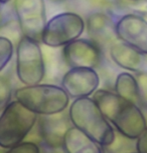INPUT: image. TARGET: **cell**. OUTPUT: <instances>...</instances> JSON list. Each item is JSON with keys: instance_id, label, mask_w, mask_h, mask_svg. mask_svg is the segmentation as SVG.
Returning a JSON list of instances; mask_svg holds the SVG:
<instances>
[{"instance_id": "1", "label": "cell", "mask_w": 147, "mask_h": 153, "mask_svg": "<svg viewBox=\"0 0 147 153\" xmlns=\"http://www.w3.org/2000/svg\"><path fill=\"white\" fill-rule=\"evenodd\" d=\"M93 99L111 125L122 136L136 140L147 127V121L139 106L125 100L115 92L98 89L93 94Z\"/></svg>"}, {"instance_id": "2", "label": "cell", "mask_w": 147, "mask_h": 153, "mask_svg": "<svg viewBox=\"0 0 147 153\" xmlns=\"http://www.w3.org/2000/svg\"><path fill=\"white\" fill-rule=\"evenodd\" d=\"M72 126L85 133L100 146H111L115 141V131L93 98L75 99L69 109Z\"/></svg>"}, {"instance_id": "3", "label": "cell", "mask_w": 147, "mask_h": 153, "mask_svg": "<svg viewBox=\"0 0 147 153\" xmlns=\"http://www.w3.org/2000/svg\"><path fill=\"white\" fill-rule=\"evenodd\" d=\"M15 100L40 116L65 112L70 104V96L62 86L36 84L22 86L14 92Z\"/></svg>"}, {"instance_id": "4", "label": "cell", "mask_w": 147, "mask_h": 153, "mask_svg": "<svg viewBox=\"0 0 147 153\" xmlns=\"http://www.w3.org/2000/svg\"><path fill=\"white\" fill-rule=\"evenodd\" d=\"M37 121V115L17 100L11 101L0 115V146L9 149L23 142Z\"/></svg>"}, {"instance_id": "5", "label": "cell", "mask_w": 147, "mask_h": 153, "mask_svg": "<svg viewBox=\"0 0 147 153\" xmlns=\"http://www.w3.org/2000/svg\"><path fill=\"white\" fill-rule=\"evenodd\" d=\"M16 75L24 86L41 82L45 73L44 61L38 42L22 36L16 46Z\"/></svg>"}, {"instance_id": "6", "label": "cell", "mask_w": 147, "mask_h": 153, "mask_svg": "<svg viewBox=\"0 0 147 153\" xmlns=\"http://www.w3.org/2000/svg\"><path fill=\"white\" fill-rule=\"evenodd\" d=\"M85 30V21L79 14L63 12L48 20L41 37V42L50 47L67 46L79 39Z\"/></svg>"}, {"instance_id": "7", "label": "cell", "mask_w": 147, "mask_h": 153, "mask_svg": "<svg viewBox=\"0 0 147 153\" xmlns=\"http://www.w3.org/2000/svg\"><path fill=\"white\" fill-rule=\"evenodd\" d=\"M14 12L22 36L41 41L47 23L44 0H14Z\"/></svg>"}, {"instance_id": "8", "label": "cell", "mask_w": 147, "mask_h": 153, "mask_svg": "<svg viewBox=\"0 0 147 153\" xmlns=\"http://www.w3.org/2000/svg\"><path fill=\"white\" fill-rule=\"evenodd\" d=\"M99 84V74L94 68H71L62 79L63 89L74 100L90 97L98 90Z\"/></svg>"}, {"instance_id": "9", "label": "cell", "mask_w": 147, "mask_h": 153, "mask_svg": "<svg viewBox=\"0 0 147 153\" xmlns=\"http://www.w3.org/2000/svg\"><path fill=\"white\" fill-rule=\"evenodd\" d=\"M116 36L121 42L147 55V20L137 14L123 15L116 22Z\"/></svg>"}, {"instance_id": "10", "label": "cell", "mask_w": 147, "mask_h": 153, "mask_svg": "<svg viewBox=\"0 0 147 153\" xmlns=\"http://www.w3.org/2000/svg\"><path fill=\"white\" fill-rule=\"evenodd\" d=\"M65 62L71 68H94L101 61L100 47L92 40L77 39L63 50Z\"/></svg>"}, {"instance_id": "11", "label": "cell", "mask_w": 147, "mask_h": 153, "mask_svg": "<svg viewBox=\"0 0 147 153\" xmlns=\"http://www.w3.org/2000/svg\"><path fill=\"white\" fill-rule=\"evenodd\" d=\"M70 117L64 112L59 114L41 116L38 120L39 136L45 146L51 149L63 147L66 133L71 128Z\"/></svg>"}, {"instance_id": "12", "label": "cell", "mask_w": 147, "mask_h": 153, "mask_svg": "<svg viewBox=\"0 0 147 153\" xmlns=\"http://www.w3.org/2000/svg\"><path fill=\"white\" fill-rule=\"evenodd\" d=\"M110 57L119 67L136 73L147 71L146 59L143 53L123 42L113 43L110 47Z\"/></svg>"}, {"instance_id": "13", "label": "cell", "mask_w": 147, "mask_h": 153, "mask_svg": "<svg viewBox=\"0 0 147 153\" xmlns=\"http://www.w3.org/2000/svg\"><path fill=\"white\" fill-rule=\"evenodd\" d=\"M87 31L91 40L99 46L107 45L116 36V24L104 13H93L87 19Z\"/></svg>"}, {"instance_id": "14", "label": "cell", "mask_w": 147, "mask_h": 153, "mask_svg": "<svg viewBox=\"0 0 147 153\" xmlns=\"http://www.w3.org/2000/svg\"><path fill=\"white\" fill-rule=\"evenodd\" d=\"M63 148L66 153H102L99 144L74 126L66 133Z\"/></svg>"}, {"instance_id": "15", "label": "cell", "mask_w": 147, "mask_h": 153, "mask_svg": "<svg viewBox=\"0 0 147 153\" xmlns=\"http://www.w3.org/2000/svg\"><path fill=\"white\" fill-rule=\"evenodd\" d=\"M114 88L115 93L120 97L140 106L139 89L137 79L134 75L129 72H121L116 77Z\"/></svg>"}, {"instance_id": "16", "label": "cell", "mask_w": 147, "mask_h": 153, "mask_svg": "<svg viewBox=\"0 0 147 153\" xmlns=\"http://www.w3.org/2000/svg\"><path fill=\"white\" fill-rule=\"evenodd\" d=\"M13 43L7 37H0V70H4V68L10 62L13 56Z\"/></svg>"}, {"instance_id": "17", "label": "cell", "mask_w": 147, "mask_h": 153, "mask_svg": "<svg viewBox=\"0 0 147 153\" xmlns=\"http://www.w3.org/2000/svg\"><path fill=\"white\" fill-rule=\"evenodd\" d=\"M11 85L9 80H7L4 76H1L0 79V108L4 109L11 102Z\"/></svg>"}, {"instance_id": "18", "label": "cell", "mask_w": 147, "mask_h": 153, "mask_svg": "<svg viewBox=\"0 0 147 153\" xmlns=\"http://www.w3.org/2000/svg\"><path fill=\"white\" fill-rule=\"evenodd\" d=\"M135 77L137 79L139 89L140 105L147 110V71L139 72Z\"/></svg>"}, {"instance_id": "19", "label": "cell", "mask_w": 147, "mask_h": 153, "mask_svg": "<svg viewBox=\"0 0 147 153\" xmlns=\"http://www.w3.org/2000/svg\"><path fill=\"white\" fill-rule=\"evenodd\" d=\"M5 153H40L39 147L30 141H24L7 149Z\"/></svg>"}, {"instance_id": "20", "label": "cell", "mask_w": 147, "mask_h": 153, "mask_svg": "<svg viewBox=\"0 0 147 153\" xmlns=\"http://www.w3.org/2000/svg\"><path fill=\"white\" fill-rule=\"evenodd\" d=\"M135 146L138 153H147V127L136 139Z\"/></svg>"}, {"instance_id": "21", "label": "cell", "mask_w": 147, "mask_h": 153, "mask_svg": "<svg viewBox=\"0 0 147 153\" xmlns=\"http://www.w3.org/2000/svg\"><path fill=\"white\" fill-rule=\"evenodd\" d=\"M51 2H62V1H65V0H50Z\"/></svg>"}, {"instance_id": "22", "label": "cell", "mask_w": 147, "mask_h": 153, "mask_svg": "<svg viewBox=\"0 0 147 153\" xmlns=\"http://www.w3.org/2000/svg\"><path fill=\"white\" fill-rule=\"evenodd\" d=\"M0 1H1V3H2V4H4V3H6V2L10 1V0H0Z\"/></svg>"}, {"instance_id": "23", "label": "cell", "mask_w": 147, "mask_h": 153, "mask_svg": "<svg viewBox=\"0 0 147 153\" xmlns=\"http://www.w3.org/2000/svg\"><path fill=\"white\" fill-rule=\"evenodd\" d=\"M130 153H138V152L136 151V152H130Z\"/></svg>"}, {"instance_id": "24", "label": "cell", "mask_w": 147, "mask_h": 153, "mask_svg": "<svg viewBox=\"0 0 147 153\" xmlns=\"http://www.w3.org/2000/svg\"><path fill=\"white\" fill-rule=\"evenodd\" d=\"M133 1H135V0H133Z\"/></svg>"}]
</instances>
